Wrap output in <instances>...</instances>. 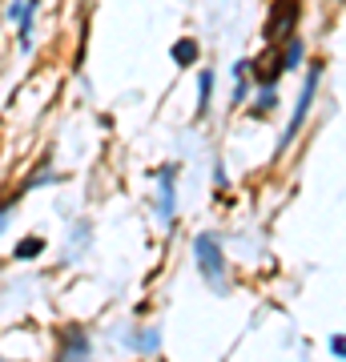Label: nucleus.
Wrapping results in <instances>:
<instances>
[{"label":"nucleus","mask_w":346,"mask_h":362,"mask_svg":"<svg viewBox=\"0 0 346 362\" xmlns=\"http://www.w3.org/2000/svg\"><path fill=\"white\" fill-rule=\"evenodd\" d=\"M302 13V4L298 0H274L270 4V25H266V40H290L294 37V21Z\"/></svg>","instance_id":"f257e3e1"},{"label":"nucleus","mask_w":346,"mask_h":362,"mask_svg":"<svg viewBox=\"0 0 346 362\" xmlns=\"http://www.w3.org/2000/svg\"><path fill=\"white\" fill-rule=\"evenodd\" d=\"M193 246H197V266H202V274L218 286L221 278H226V258H221L218 242H214V238H197Z\"/></svg>","instance_id":"f03ea898"},{"label":"nucleus","mask_w":346,"mask_h":362,"mask_svg":"<svg viewBox=\"0 0 346 362\" xmlns=\"http://www.w3.org/2000/svg\"><path fill=\"white\" fill-rule=\"evenodd\" d=\"M318 77H322V69L314 65L310 69V77H306V89H302V101H298V109H294V121H290V129H286V137H282V145L290 141V137L298 133V125L306 121V109H310V101H314V85H318Z\"/></svg>","instance_id":"7ed1b4c3"},{"label":"nucleus","mask_w":346,"mask_h":362,"mask_svg":"<svg viewBox=\"0 0 346 362\" xmlns=\"http://www.w3.org/2000/svg\"><path fill=\"white\" fill-rule=\"evenodd\" d=\"M193 57H197V45H193V40H178V49H173V61H178V65H190Z\"/></svg>","instance_id":"20e7f679"},{"label":"nucleus","mask_w":346,"mask_h":362,"mask_svg":"<svg viewBox=\"0 0 346 362\" xmlns=\"http://www.w3.org/2000/svg\"><path fill=\"white\" fill-rule=\"evenodd\" d=\"M37 250H40V242H37V238H25V242H21V250H16V254H21V258H33Z\"/></svg>","instance_id":"39448f33"},{"label":"nucleus","mask_w":346,"mask_h":362,"mask_svg":"<svg viewBox=\"0 0 346 362\" xmlns=\"http://www.w3.org/2000/svg\"><path fill=\"white\" fill-rule=\"evenodd\" d=\"M205 101H209V73H202V109H205Z\"/></svg>","instance_id":"423d86ee"}]
</instances>
